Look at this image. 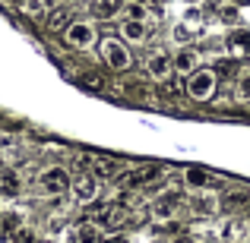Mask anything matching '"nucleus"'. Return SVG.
I'll return each mask as SVG.
<instances>
[{
    "label": "nucleus",
    "mask_w": 250,
    "mask_h": 243,
    "mask_svg": "<svg viewBox=\"0 0 250 243\" xmlns=\"http://www.w3.org/2000/svg\"><path fill=\"white\" fill-rule=\"evenodd\" d=\"M219 92V73L212 67H200L196 73L187 76V95L193 101H209Z\"/></svg>",
    "instance_id": "1"
},
{
    "label": "nucleus",
    "mask_w": 250,
    "mask_h": 243,
    "mask_svg": "<svg viewBox=\"0 0 250 243\" xmlns=\"http://www.w3.org/2000/svg\"><path fill=\"white\" fill-rule=\"evenodd\" d=\"M70 187H73V177L61 164H51V168H44L38 174V193H44V196H63V193H70Z\"/></svg>",
    "instance_id": "2"
},
{
    "label": "nucleus",
    "mask_w": 250,
    "mask_h": 243,
    "mask_svg": "<svg viewBox=\"0 0 250 243\" xmlns=\"http://www.w3.org/2000/svg\"><path fill=\"white\" fill-rule=\"evenodd\" d=\"M98 54H102L104 67L117 70V73L133 63V54L127 51V41H124V38H102V41H98Z\"/></svg>",
    "instance_id": "3"
},
{
    "label": "nucleus",
    "mask_w": 250,
    "mask_h": 243,
    "mask_svg": "<svg viewBox=\"0 0 250 243\" xmlns=\"http://www.w3.org/2000/svg\"><path fill=\"white\" fill-rule=\"evenodd\" d=\"M181 202H187L181 189H162V193L155 196V202H152V218L155 221H171L177 212H181Z\"/></svg>",
    "instance_id": "4"
},
{
    "label": "nucleus",
    "mask_w": 250,
    "mask_h": 243,
    "mask_svg": "<svg viewBox=\"0 0 250 243\" xmlns=\"http://www.w3.org/2000/svg\"><path fill=\"white\" fill-rule=\"evenodd\" d=\"M63 41H67V48H73V51H89L92 44H98L95 25H92V22H83V19H76V22L70 25L67 32H63Z\"/></svg>",
    "instance_id": "5"
},
{
    "label": "nucleus",
    "mask_w": 250,
    "mask_h": 243,
    "mask_svg": "<svg viewBox=\"0 0 250 243\" xmlns=\"http://www.w3.org/2000/svg\"><path fill=\"white\" fill-rule=\"evenodd\" d=\"M98 193H102V180H98V174H80V177H73V187H70L73 202H80V206H92V202L98 199Z\"/></svg>",
    "instance_id": "6"
},
{
    "label": "nucleus",
    "mask_w": 250,
    "mask_h": 243,
    "mask_svg": "<svg viewBox=\"0 0 250 243\" xmlns=\"http://www.w3.org/2000/svg\"><path fill=\"white\" fill-rule=\"evenodd\" d=\"M222 243H250V221L244 218H228L225 224L219 227Z\"/></svg>",
    "instance_id": "7"
},
{
    "label": "nucleus",
    "mask_w": 250,
    "mask_h": 243,
    "mask_svg": "<svg viewBox=\"0 0 250 243\" xmlns=\"http://www.w3.org/2000/svg\"><path fill=\"white\" fill-rule=\"evenodd\" d=\"M171 73H174V60H171L168 54L155 51V54H149V57H146V76H149V79L162 82V79H168Z\"/></svg>",
    "instance_id": "8"
},
{
    "label": "nucleus",
    "mask_w": 250,
    "mask_h": 243,
    "mask_svg": "<svg viewBox=\"0 0 250 243\" xmlns=\"http://www.w3.org/2000/svg\"><path fill=\"white\" fill-rule=\"evenodd\" d=\"M162 177V168H155V164H143V168H133L127 177H124V187L127 189H143L149 187L152 180H159Z\"/></svg>",
    "instance_id": "9"
},
{
    "label": "nucleus",
    "mask_w": 250,
    "mask_h": 243,
    "mask_svg": "<svg viewBox=\"0 0 250 243\" xmlns=\"http://www.w3.org/2000/svg\"><path fill=\"white\" fill-rule=\"evenodd\" d=\"M73 6H54V10L44 16V29L48 32H67L73 25Z\"/></svg>",
    "instance_id": "10"
},
{
    "label": "nucleus",
    "mask_w": 250,
    "mask_h": 243,
    "mask_svg": "<svg viewBox=\"0 0 250 243\" xmlns=\"http://www.w3.org/2000/svg\"><path fill=\"white\" fill-rule=\"evenodd\" d=\"M219 208H222V199H215L212 193H196L193 199H190V212H193L196 218H212Z\"/></svg>",
    "instance_id": "11"
},
{
    "label": "nucleus",
    "mask_w": 250,
    "mask_h": 243,
    "mask_svg": "<svg viewBox=\"0 0 250 243\" xmlns=\"http://www.w3.org/2000/svg\"><path fill=\"white\" fill-rule=\"evenodd\" d=\"M124 6H127V0H89V10L95 19H114L124 13Z\"/></svg>",
    "instance_id": "12"
},
{
    "label": "nucleus",
    "mask_w": 250,
    "mask_h": 243,
    "mask_svg": "<svg viewBox=\"0 0 250 243\" xmlns=\"http://www.w3.org/2000/svg\"><path fill=\"white\" fill-rule=\"evenodd\" d=\"M171 60H174V73H181V76H190L200 70V57H196L193 48H181Z\"/></svg>",
    "instance_id": "13"
},
{
    "label": "nucleus",
    "mask_w": 250,
    "mask_h": 243,
    "mask_svg": "<svg viewBox=\"0 0 250 243\" xmlns=\"http://www.w3.org/2000/svg\"><path fill=\"white\" fill-rule=\"evenodd\" d=\"M121 38L130 41V44H140V41L149 38V25L140 22V19H124V22H121Z\"/></svg>",
    "instance_id": "14"
},
{
    "label": "nucleus",
    "mask_w": 250,
    "mask_h": 243,
    "mask_svg": "<svg viewBox=\"0 0 250 243\" xmlns=\"http://www.w3.org/2000/svg\"><path fill=\"white\" fill-rule=\"evenodd\" d=\"M0 193L10 196V199L22 193V177H19L16 168H0Z\"/></svg>",
    "instance_id": "15"
},
{
    "label": "nucleus",
    "mask_w": 250,
    "mask_h": 243,
    "mask_svg": "<svg viewBox=\"0 0 250 243\" xmlns=\"http://www.w3.org/2000/svg\"><path fill=\"white\" fill-rule=\"evenodd\" d=\"M184 180H187L193 189H209V187L219 183V180H215V174H209L206 168H187V170H184Z\"/></svg>",
    "instance_id": "16"
},
{
    "label": "nucleus",
    "mask_w": 250,
    "mask_h": 243,
    "mask_svg": "<svg viewBox=\"0 0 250 243\" xmlns=\"http://www.w3.org/2000/svg\"><path fill=\"white\" fill-rule=\"evenodd\" d=\"M222 208H228L231 215H241L244 208H250V193H244V189H228L225 196H222Z\"/></svg>",
    "instance_id": "17"
},
{
    "label": "nucleus",
    "mask_w": 250,
    "mask_h": 243,
    "mask_svg": "<svg viewBox=\"0 0 250 243\" xmlns=\"http://www.w3.org/2000/svg\"><path fill=\"white\" fill-rule=\"evenodd\" d=\"M19 10L32 19H44L48 16V0H19Z\"/></svg>",
    "instance_id": "18"
},
{
    "label": "nucleus",
    "mask_w": 250,
    "mask_h": 243,
    "mask_svg": "<svg viewBox=\"0 0 250 243\" xmlns=\"http://www.w3.org/2000/svg\"><path fill=\"white\" fill-rule=\"evenodd\" d=\"M228 48L241 51V54H250V32L247 29H234L231 35H228Z\"/></svg>",
    "instance_id": "19"
},
{
    "label": "nucleus",
    "mask_w": 250,
    "mask_h": 243,
    "mask_svg": "<svg viewBox=\"0 0 250 243\" xmlns=\"http://www.w3.org/2000/svg\"><path fill=\"white\" fill-rule=\"evenodd\" d=\"M159 85L168 98H181V92H187V82H181V73H171L168 79H162Z\"/></svg>",
    "instance_id": "20"
},
{
    "label": "nucleus",
    "mask_w": 250,
    "mask_h": 243,
    "mask_svg": "<svg viewBox=\"0 0 250 243\" xmlns=\"http://www.w3.org/2000/svg\"><path fill=\"white\" fill-rule=\"evenodd\" d=\"M102 240V231H98V224H92V221H83L80 227H76V243H98Z\"/></svg>",
    "instance_id": "21"
},
{
    "label": "nucleus",
    "mask_w": 250,
    "mask_h": 243,
    "mask_svg": "<svg viewBox=\"0 0 250 243\" xmlns=\"http://www.w3.org/2000/svg\"><path fill=\"white\" fill-rule=\"evenodd\" d=\"M114 170H117V161H111V158H92V174L108 177V174H114Z\"/></svg>",
    "instance_id": "22"
},
{
    "label": "nucleus",
    "mask_w": 250,
    "mask_h": 243,
    "mask_svg": "<svg viewBox=\"0 0 250 243\" xmlns=\"http://www.w3.org/2000/svg\"><path fill=\"white\" fill-rule=\"evenodd\" d=\"M124 19H140V22H146V3H133V0H127V6H124Z\"/></svg>",
    "instance_id": "23"
},
{
    "label": "nucleus",
    "mask_w": 250,
    "mask_h": 243,
    "mask_svg": "<svg viewBox=\"0 0 250 243\" xmlns=\"http://www.w3.org/2000/svg\"><path fill=\"white\" fill-rule=\"evenodd\" d=\"M234 95H238V101H250V73H241V76H238Z\"/></svg>",
    "instance_id": "24"
},
{
    "label": "nucleus",
    "mask_w": 250,
    "mask_h": 243,
    "mask_svg": "<svg viewBox=\"0 0 250 243\" xmlns=\"http://www.w3.org/2000/svg\"><path fill=\"white\" fill-rule=\"evenodd\" d=\"M212 70H215L219 76H228V73H234V70H238V63H234V60H215Z\"/></svg>",
    "instance_id": "25"
},
{
    "label": "nucleus",
    "mask_w": 250,
    "mask_h": 243,
    "mask_svg": "<svg viewBox=\"0 0 250 243\" xmlns=\"http://www.w3.org/2000/svg\"><path fill=\"white\" fill-rule=\"evenodd\" d=\"M219 16H222V22H238V6H234V3L222 6V10H219Z\"/></svg>",
    "instance_id": "26"
},
{
    "label": "nucleus",
    "mask_w": 250,
    "mask_h": 243,
    "mask_svg": "<svg viewBox=\"0 0 250 243\" xmlns=\"http://www.w3.org/2000/svg\"><path fill=\"white\" fill-rule=\"evenodd\" d=\"M80 82H83V85H89V89H102V85H104V79H98L95 73H83V76H80Z\"/></svg>",
    "instance_id": "27"
},
{
    "label": "nucleus",
    "mask_w": 250,
    "mask_h": 243,
    "mask_svg": "<svg viewBox=\"0 0 250 243\" xmlns=\"http://www.w3.org/2000/svg\"><path fill=\"white\" fill-rule=\"evenodd\" d=\"M193 38V32L184 29V25H174V41H190Z\"/></svg>",
    "instance_id": "28"
},
{
    "label": "nucleus",
    "mask_w": 250,
    "mask_h": 243,
    "mask_svg": "<svg viewBox=\"0 0 250 243\" xmlns=\"http://www.w3.org/2000/svg\"><path fill=\"white\" fill-rule=\"evenodd\" d=\"M16 240H19V243H35L32 231H16Z\"/></svg>",
    "instance_id": "29"
},
{
    "label": "nucleus",
    "mask_w": 250,
    "mask_h": 243,
    "mask_svg": "<svg viewBox=\"0 0 250 243\" xmlns=\"http://www.w3.org/2000/svg\"><path fill=\"white\" fill-rule=\"evenodd\" d=\"M228 3H234V6H247L250 0H228Z\"/></svg>",
    "instance_id": "30"
},
{
    "label": "nucleus",
    "mask_w": 250,
    "mask_h": 243,
    "mask_svg": "<svg viewBox=\"0 0 250 243\" xmlns=\"http://www.w3.org/2000/svg\"><path fill=\"white\" fill-rule=\"evenodd\" d=\"M133 3H149V0H133Z\"/></svg>",
    "instance_id": "31"
},
{
    "label": "nucleus",
    "mask_w": 250,
    "mask_h": 243,
    "mask_svg": "<svg viewBox=\"0 0 250 243\" xmlns=\"http://www.w3.org/2000/svg\"><path fill=\"white\" fill-rule=\"evenodd\" d=\"M190 3H196V0H190Z\"/></svg>",
    "instance_id": "32"
}]
</instances>
